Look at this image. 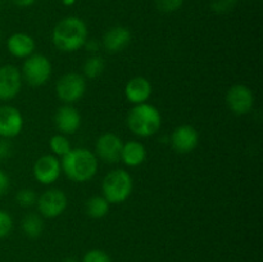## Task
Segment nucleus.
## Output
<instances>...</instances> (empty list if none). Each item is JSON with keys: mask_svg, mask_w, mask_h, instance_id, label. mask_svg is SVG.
Masks as SVG:
<instances>
[{"mask_svg": "<svg viewBox=\"0 0 263 262\" xmlns=\"http://www.w3.org/2000/svg\"><path fill=\"white\" fill-rule=\"evenodd\" d=\"M51 40L54 46L64 53L79 50L87 40L86 23L77 17L63 18L54 27Z\"/></svg>", "mask_w": 263, "mask_h": 262, "instance_id": "f257e3e1", "label": "nucleus"}, {"mask_svg": "<svg viewBox=\"0 0 263 262\" xmlns=\"http://www.w3.org/2000/svg\"><path fill=\"white\" fill-rule=\"evenodd\" d=\"M61 167L69 180L86 182L97 175L98 157L86 148H74L62 157Z\"/></svg>", "mask_w": 263, "mask_h": 262, "instance_id": "f03ea898", "label": "nucleus"}, {"mask_svg": "<svg viewBox=\"0 0 263 262\" xmlns=\"http://www.w3.org/2000/svg\"><path fill=\"white\" fill-rule=\"evenodd\" d=\"M127 126L133 134L140 138H149L162 126L161 112L149 103L136 104L127 116Z\"/></svg>", "mask_w": 263, "mask_h": 262, "instance_id": "7ed1b4c3", "label": "nucleus"}, {"mask_svg": "<svg viewBox=\"0 0 263 262\" xmlns=\"http://www.w3.org/2000/svg\"><path fill=\"white\" fill-rule=\"evenodd\" d=\"M133 177L126 170L117 169L108 172L103 179V197L113 204H118L127 199L133 193Z\"/></svg>", "mask_w": 263, "mask_h": 262, "instance_id": "20e7f679", "label": "nucleus"}, {"mask_svg": "<svg viewBox=\"0 0 263 262\" xmlns=\"http://www.w3.org/2000/svg\"><path fill=\"white\" fill-rule=\"evenodd\" d=\"M51 63L43 54H31L22 67V79L31 86H41L51 76Z\"/></svg>", "mask_w": 263, "mask_h": 262, "instance_id": "39448f33", "label": "nucleus"}, {"mask_svg": "<svg viewBox=\"0 0 263 262\" xmlns=\"http://www.w3.org/2000/svg\"><path fill=\"white\" fill-rule=\"evenodd\" d=\"M57 95L66 104H72L84 97L86 91V80L82 74L71 72L66 73L57 82Z\"/></svg>", "mask_w": 263, "mask_h": 262, "instance_id": "423d86ee", "label": "nucleus"}, {"mask_svg": "<svg viewBox=\"0 0 263 262\" xmlns=\"http://www.w3.org/2000/svg\"><path fill=\"white\" fill-rule=\"evenodd\" d=\"M68 199L63 190L49 189L37 198L39 212L46 218H55L66 211Z\"/></svg>", "mask_w": 263, "mask_h": 262, "instance_id": "0eeeda50", "label": "nucleus"}, {"mask_svg": "<svg viewBox=\"0 0 263 262\" xmlns=\"http://www.w3.org/2000/svg\"><path fill=\"white\" fill-rule=\"evenodd\" d=\"M226 104L229 109L238 116L247 115L254 105V95L248 86L236 84L228 90Z\"/></svg>", "mask_w": 263, "mask_h": 262, "instance_id": "6e6552de", "label": "nucleus"}, {"mask_svg": "<svg viewBox=\"0 0 263 262\" xmlns=\"http://www.w3.org/2000/svg\"><path fill=\"white\" fill-rule=\"evenodd\" d=\"M123 141L113 133H105L97 140L95 156L99 157L105 163H116L121 159Z\"/></svg>", "mask_w": 263, "mask_h": 262, "instance_id": "1a4fd4ad", "label": "nucleus"}, {"mask_svg": "<svg viewBox=\"0 0 263 262\" xmlns=\"http://www.w3.org/2000/svg\"><path fill=\"white\" fill-rule=\"evenodd\" d=\"M22 87V73L13 64L0 67V100H10L17 97Z\"/></svg>", "mask_w": 263, "mask_h": 262, "instance_id": "9d476101", "label": "nucleus"}, {"mask_svg": "<svg viewBox=\"0 0 263 262\" xmlns=\"http://www.w3.org/2000/svg\"><path fill=\"white\" fill-rule=\"evenodd\" d=\"M61 161H58L55 156H46L40 157L33 164V176L40 184L50 185L58 180L61 176Z\"/></svg>", "mask_w": 263, "mask_h": 262, "instance_id": "9b49d317", "label": "nucleus"}, {"mask_svg": "<svg viewBox=\"0 0 263 262\" xmlns=\"http://www.w3.org/2000/svg\"><path fill=\"white\" fill-rule=\"evenodd\" d=\"M23 128V117L20 110L12 105L0 107V136L14 138Z\"/></svg>", "mask_w": 263, "mask_h": 262, "instance_id": "f8f14e48", "label": "nucleus"}, {"mask_svg": "<svg viewBox=\"0 0 263 262\" xmlns=\"http://www.w3.org/2000/svg\"><path fill=\"white\" fill-rule=\"evenodd\" d=\"M199 143V135L195 127L190 125H181L174 130L171 135L172 148L181 154H187L194 151Z\"/></svg>", "mask_w": 263, "mask_h": 262, "instance_id": "ddd939ff", "label": "nucleus"}, {"mask_svg": "<svg viewBox=\"0 0 263 262\" xmlns=\"http://www.w3.org/2000/svg\"><path fill=\"white\" fill-rule=\"evenodd\" d=\"M54 122L63 135H72L81 126V115L71 104H66L57 110Z\"/></svg>", "mask_w": 263, "mask_h": 262, "instance_id": "4468645a", "label": "nucleus"}, {"mask_svg": "<svg viewBox=\"0 0 263 262\" xmlns=\"http://www.w3.org/2000/svg\"><path fill=\"white\" fill-rule=\"evenodd\" d=\"M152 91V84L143 76L133 77L125 86L126 99L135 105L146 103V100L151 98Z\"/></svg>", "mask_w": 263, "mask_h": 262, "instance_id": "2eb2a0df", "label": "nucleus"}, {"mask_svg": "<svg viewBox=\"0 0 263 262\" xmlns=\"http://www.w3.org/2000/svg\"><path fill=\"white\" fill-rule=\"evenodd\" d=\"M131 41V32L123 26H115L105 32L103 38V46L109 53H118L123 50Z\"/></svg>", "mask_w": 263, "mask_h": 262, "instance_id": "dca6fc26", "label": "nucleus"}, {"mask_svg": "<svg viewBox=\"0 0 263 262\" xmlns=\"http://www.w3.org/2000/svg\"><path fill=\"white\" fill-rule=\"evenodd\" d=\"M7 46L9 53L15 58H27L35 50V40L27 33L17 32L8 39Z\"/></svg>", "mask_w": 263, "mask_h": 262, "instance_id": "f3484780", "label": "nucleus"}, {"mask_svg": "<svg viewBox=\"0 0 263 262\" xmlns=\"http://www.w3.org/2000/svg\"><path fill=\"white\" fill-rule=\"evenodd\" d=\"M146 149L141 143L135 140L123 143L121 152V161L128 167H138L145 161Z\"/></svg>", "mask_w": 263, "mask_h": 262, "instance_id": "a211bd4d", "label": "nucleus"}, {"mask_svg": "<svg viewBox=\"0 0 263 262\" xmlns=\"http://www.w3.org/2000/svg\"><path fill=\"white\" fill-rule=\"evenodd\" d=\"M85 210L91 218H103L109 212V202L104 197L94 195L86 200Z\"/></svg>", "mask_w": 263, "mask_h": 262, "instance_id": "6ab92c4d", "label": "nucleus"}, {"mask_svg": "<svg viewBox=\"0 0 263 262\" xmlns=\"http://www.w3.org/2000/svg\"><path fill=\"white\" fill-rule=\"evenodd\" d=\"M22 231L25 233L26 236L31 239H37L40 238L41 234L44 231V221L43 218L35 213H30L23 217L22 223Z\"/></svg>", "mask_w": 263, "mask_h": 262, "instance_id": "aec40b11", "label": "nucleus"}, {"mask_svg": "<svg viewBox=\"0 0 263 262\" xmlns=\"http://www.w3.org/2000/svg\"><path fill=\"white\" fill-rule=\"evenodd\" d=\"M105 63L102 57L91 55L84 63V77L86 79H97L104 72Z\"/></svg>", "mask_w": 263, "mask_h": 262, "instance_id": "412c9836", "label": "nucleus"}, {"mask_svg": "<svg viewBox=\"0 0 263 262\" xmlns=\"http://www.w3.org/2000/svg\"><path fill=\"white\" fill-rule=\"evenodd\" d=\"M49 146H50L51 152L59 157L66 156L72 149L71 143H69L67 136L63 135V134H57V135L51 136L50 141H49Z\"/></svg>", "mask_w": 263, "mask_h": 262, "instance_id": "4be33fe9", "label": "nucleus"}, {"mask_svg": "<svg viewBox=\"0 0 263 262\" xmlns=\"http://www.w3.org/2000/svg\"><path fill=\"white\" fill-rule=\"evenodd\" d=\"M15 200L21 207H31L37 202V195H36L35 190L32 189H21L15 195Z\"/></svg>", "mask_w": 263, "mask_h": 262, "instance_id": "5701e85b", "label": "nucleus"}, {"mask_svg": "<svg viewBox=\"0 0 263 262\" xmlns=\"http://www.w3.org/2000/svg\"><path fill=\"white\" fill-rule=\"evenodd\" d=\"M238 4V0H211V9L216 14H226Z\"/></svg>", "mask_w": 263, "mask_h": 262, "instance_id": "b1692460", "label": "nucleus"}, {"mask_svg": "<svg viewBox=\"0 0 263 262\" xmlns=\"http://www.w3.org/2000/svg\"><path fill=\"white\" fill-rule=\"evenodd\" d=\"M82 262H112V259L107 252L102 249H91L85 253Z\"/></svg>", "mask_w": 263, "mask_h": 262, "instance_id": "393cba45", "label": "nucleus"}, {"mask_svg": "<svg viewBox=\"0 0 263 262\" xmlns=\"http://www.w3.org/2000/svg\"><path fill=\"white\" fill-rule=\"evenodd\" d=\"M13 229V218L7 211L0 210V239L10 234Z\"/></svg>", "mask_w": 263, "mask_h": 262, "instance_id": "a878e982", "label": "nucleus"}, {"mask_svg": "<svg viewBox=\"0 0 263 262\" xmlns=\"http://www.w3.org/2000/svg\"><path fill=\"white\" fill-rule=\"evenodd\" d=\"M184 4V0H156V5L161 12L172 13L176 12Z\"/></svg>", "mask_w": 263, "mask_h": 262, "instance_id": "bb28decb", "label": "nucleus"}, {"mask_svg": "<svg viewBox=\"0 0 263 262\" xmlns=\"http://www.w3.org/2000/svg\"><path fill=\"white\" fill-rule=\"evenodd\" d=\"M9 189V177L3 170H0V195H4Z\"/></svg>", "mask_w": 263, "mask_h": 262, "instance_id": "cd10ccee", "label": "nucleus"}, {"mask_svg": "<svg viewBox=\"0 0 263 262\" xmlns=\"http://www.w3.org/2000/svg\"><path fill=\"white\" fill-rule=\"evenodd\" d=\"M84 46L87 49V50L91 51V53H95V51L99 49V44H98V41L95 40H86V43H85Z\"/></svg>", "mask_w": 263, "mask_h": 262, "instance_id": "c85d7f7f", "label": "nucleus"}, {"mask_svg": "<svg viewBox=\"0 0 263 262\" xmlns=\"http://www.w3.org/2000/svg\"><path fill=\"white\" fill-rule=\"evenodd\" d=\"M13 3H14L17 7H31V5L33 4V3L36 2V0H12Z\"/></svg>", "mask_w": 263, "mask_h": 262, "instance_id": "c756f323", "label": "nucleus"}, {"mask_svg": "<svg viewBox=\"0 0 263 262\" xmlns=\"http://www.w3.org/2000/svg\"><path fill=\"white\" fill-rule=\"evenodd\" d=\"M74 2H76V0H63V3L66 5H72Z\"/></svg>", "mask_w": 263, "mask_h": 262, "instance_id": "7c9ffc66", "label": "nucleus"}, {"mask_svg": "<svg viewBox=\"0 0 263 262\" xmlns=\"http://www.w3.org/2000/svg\"><path fill=\"white\" fill-rule=\"evenodd\" d=\"M63 262H79V261H77L76 258H72V257H69V258H66V259H64Z\"/></svg>", "mask_w": 263, "mask_h": 262, "instance_id": "2f4dec72", "label": "nucleus"}, {"mask_svg": "<svg viewBox=\"0 0 263 262\" xmlns=\"http://www.w3.org/2000/svg\"><path fill=\"white\" fill-rule=\"evenodd\" d=\"M3 156H4V154H3V149H2V144H0V162H2V158H3Z\"/></svg>", "mask_w": 263, "mask_h": 262, "instance_id": "473e14b6", "label": "nucleus"}]
</instances>
